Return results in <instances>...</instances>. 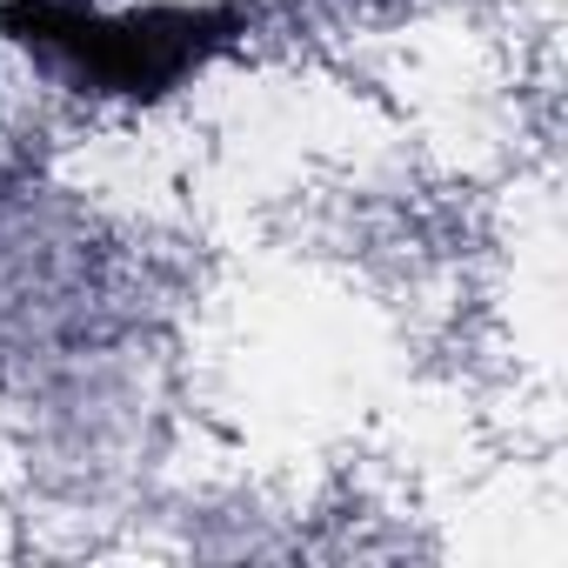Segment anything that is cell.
Listing matches in <instances>:
<instances>
[{"label":"cell","instance_id":"obj_2","mask_svg":"<svg viewBox=\"0 0 568 568\" xmlns=\"http://www.w3.org/2000/svg\"><path fill=\"white\" fill-rule=\"evenodd\" d=\"M0 41H8V0H0Z\"/></svg>","mask_w":568,"mask_h":568},{"label":"cell","instance_id":"obj_1","mask_svg":"<svg viewBox=\"0 0 568 568\" xmlns=\"http://www.w3.org/2000/svg\"><path fill=\"white\" fill-rule=\"evenodd\" d=\"M254 8L241 0H148V8H94V0H8V41L61 68L101 101L154 108L201 81L214 61L247 48Z\"/></svg>","mask_w":568,"mask_h":568}]
</instances>
